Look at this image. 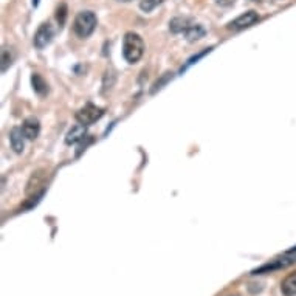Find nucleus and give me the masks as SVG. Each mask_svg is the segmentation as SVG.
<instances>
[{"label":"nucleus","mask_w":296,"mask_h":296,"mask_svg":"<svg viewBox=\"0 0 296 296\" xmlns=\"http://www.w3.org/2000/svg\"><path fill=\"white\" fill-rule=\"evenodd\" d=\"M143 54H144L143 37L134 31L126 33L123 37V57L129 64H136L143 57Z\"/></svg>","instance_id":"f257e3e1"},{"label":"nucleus","mask_w":296,"mask_h":296,"mask_svg":"<svg viewBox=\"0 0 296 296\" xmlns=\"http://www.w3.org/2000/svg\"><path fill=\"white\" fill-rule=\"evenodd\" d=\"M96 24H98V19H96V14L93 11H81V13H78V16L75 17L73 31L78 37L87 39L88 36L93 34Z\"/></svg>","instance_id":"f03ea898"},{"label":"nucleus","mask_w":296,"mask_h":296,"mask_svg":"<svg viewBox=\"0 0 296 296\" xmlns=\"http://www.w3.org/2000/svg\"><path fill=\"white\" fill-rule=\"evenodd\" d=\"M104 115V110L101 107H98L95 104H85L82 108L76 112V120L80 124H84V126H90L93 123H96L100 118Z\"/></svg>","instance_id":"7ed1b4c3"},{"label":"nucleus","mask_w":296,"mask_h":296,"mask_svg":"<svg viewBox=\"0 0 296 296\" xmlns=\"http://www.w3.org/2000/svg\"><path fill=\"white\" fill-rule=\"evenodd\" d=\"M259 21V14L250 9V11H245L242 13L241 16H238L236 19L226 25V28L231 29V31H241V29H245V28H250L251 25H254L256 22Z\"/></svg>","instance_id":"20e7f679"},{"label":"nucleus","mask_w":296,"mask_h":296,"mask_svg":"<svg viewBox=\"0 0 296 296\" xmlns=\"http://www.w3.org/2000/svg\"><path fill=\"white\" fill-rule=\"evenodd\" d=\"M54 37V29L52 27L50 22H44L41 27L37 28V31L34 34V39H33V44L36 48H39V50H42V48H45L48 44H50L53 41Z\"/></svg>","instance_id":"39448f33"},{"label":"nucleus","mask_w":296,"mask_h":296,"mask_svg":"<svg viewBox=\"0 0 296 296\" xmlns=\"http://www.w3.org/2000/svg\"><path fill=\"white\" fill-rule=\"evenodd\" d=\"M293 262H296V258H282V259H274L265 265H261L259 269H256L251 271V274H264V273H271L274 270H282L285 267H289Z\"/></svg>","instance_id":"423d86ee"},{"label":"nucleus","mask_w":296,"mask_h":296,"mask_svg":"<svg viewBox=\"0 0 296 296\" xmlns=\"http://www.w3.org/2000/svg\"><path fill=\"white\" fill-rule=\"evenodd\" d=\"M9 143H11V147L14 149V152L22 154L25 149V135L24 131L19 129V127H14L9 132Z\"/></svg>","instance_id":"0eeeda50"},{"label":"nucleus","mask_w":296,"mask_h":296,"mask_svg":"<svg viewBox=\"0 0 296 296\" xmlns=\"http://www.w3.org/2000/svg\"><path fill=\"white\" fill-rule=\"evenodd\" d=\"M192 25L191 19L189 17H185V16H177L174 17L172 21L169 22V29L174 34H180V33H186L188 28Z\"/></svg>","instance_id":"6e6552de"},{"label":"nucleus","mask_w":296,"mask_h":296,"mask_svg":"<svg viewBox=\"0 0 296 296\" xmlns=\"http://www.w3.org/2000/svg\"><path fill=\"white\" fill-rule=\"evenodd\" d=\"M22 131L27 140H34V138L39 136V132H41V124H39L36 118H28L22 124Z\"/></svg>","instance_id":"1a4fd4ad"},{"label":"nucleus","mask_w":296,"mask_h":296,"mask_svg":"<svg viewBox=\"0 0 296 296\" xmlns=\"http://www.w3.org/2000/svg\"><path fill=\"white\" fill-rule=\"evenodd\" d=\"M85 126L84 124H76L73 126L70 131L67 132V136H65V143L67 144H76L80 143L82 138H85Z\"/></svg>","instance_id":"9d476101"},{"label":"nucleus","mask_w":296,"mask_h":296,"mask_svg":"<svg viewBox=\"0 0 296 296\" xmlns=\"http://www.w3.org/2000/svg\"><path fill=\"white\" fill-rule=\"evenodd\" d=\"M281 292L284 296H296V271L285 276L281 282Z\"/></svg>","instance_id":"9b49d317"},{"label":"nucleus","mask_w":296,"mask_h":296,"mask_svg":"<svg viewBox=\"0 0 296 296\" xmlns=\"http://www.w3.org/2000/svg\"><path fill=\"white\" fill-rule=\"evenodd\" d=\"M205 33L206 31H205V28L202 25L192 24L188 28V31L185 33V36H186V41H188V42H195V41H199V39H202L205 36Z\"/></svg>","instance_id":"f8f14e48"},{"label":"nucleus","mask_w":296,"mask_h":296,"mask_svg":"<svg viewBox=\"0 0 296 296\" xmlns=\"http://www.w3.org/2000/svg\"><path fill=\"white\" fill-rule=\"evenodd\" d=\"M31 84H33V88H34V92H36L37 95H45V93L48 92V84L44 81V78H42L41 75L33 73V76H31Z\"/></svg>","instance_id":"ddd939ff"},{"label":"nucleus","mask_w":296,"mask_h":296,"mask_svg":"<svg viewBox=\"0 0 296 296\" xmlns=\"http://www.w3.org/2000/svg\"><path fill=\"white\" fill-rule=\"evenodd\" d=\"M42 183H44V174H42V171L34 172V174L31 175V179H29L28 185H27V192H28V194H31L33 191L36 192V189H37Z\"/></svg>","instance_id":"4468645a"},{"label":"nucleus","mask_w":296,"mask_h":296,"mask_svg":"<svg viewBox=\"0 0 296 296\" xmlns=\"http://www.w3.org/2000/svg\"><path fill=\"white\" fill-rule=\"evenodd\" d=\"M163 0H141L140 2V9L143 13H152L154 9L159 6Z\"/></svg>","instance_id":"2eb2a0df"},{"label":"nucleus","mask_w":296,"mask_h":296,"mask_svg":"<svg viewBox=\"0 0 296 296\" xmlns=\"http://www.w3.org/2000/svg\"><path fill=\"white\" fill-rule=\"evenodd\" d=\"M65 19H67V5L61 3L56 9V21L59 24V27H64L65 24Z\"/></svg>","instance_id":"dca6fc26"},{"label":"nucleus","mask_w":296,"mask_h":296,"mask_svg":"<svg viewBox=\"0 0 296 296\" xmlns=\"http://www.w3.org/2000/svg\"><path fill=\"white\" fill-rule=\"evenodd\" d=\"M11 61H13V56L9 54V50L3 48L2 50V72H6L8 65H11Z\"/></svg>","instance_id":"f3484780"},{"label":"nucleus","mask_w":296,"mask_h":296,"mask_svg":"<svg viewBox=\"0 0 296 296\" xmlns=\"http://www.w3.org/2000/svg\"><path fill=\"white\" fill-rule=\"evenodd\" d=\"M214 2L219 5V6H223V8H228V6H233L238 0H214Z\"/></svg>","instance_id":"a211bd4d"},{"label":"nucleus","mask_w":296,"mask_h":296,"mask_svg":"<svg viewBox=\"0 0 296 296\" xmlns=\"http://www.w3.org/2000/svg\"><path fill=\"white\" fill-rule=\"evenodd\" d=\"M39 2H41V0H33V6H37Z\"/></svg>","instance_id":"6ab92c4d"},{"label":"nucleus","mask_w":296,"mask_h":296,"mask_svg":"<svg viewBox=\"0 0 296 296\" xmlns=\"http://www.w3.org/2000/svg\"><path fill=\"white\" fill-rule=\"evenodd\" d=\"M118 2H124V3H127V2H132V0H118Z\"/></svg>","instance_id":"aec40b11"},{"label":"nucleus","mask_w":296,"mask_h":296,"mask_svg":"<svg viewBox=\"0 0 296 296\" xmlns=\"http://www.w3.org/2000/svg\"><path fill=\"white\" fill-rule=\"evenodd\" d=\"M262 2H274V0H262Z\"/></svg>","instance_id":"412c9836"},{"label":"nucleus","mask_w":296,"mask_h":296,"mask_svg":"<svg viewBox=\"0 0 296 296\" xmlns=\"http://www.w3.org/2000/svg\"><path fill=\"white\" fill-rule=\"evenodd\" d=\"M233 296H238V295H233Z\"/></svg>","instance_id":"4be33fe9"}]
</instances>
